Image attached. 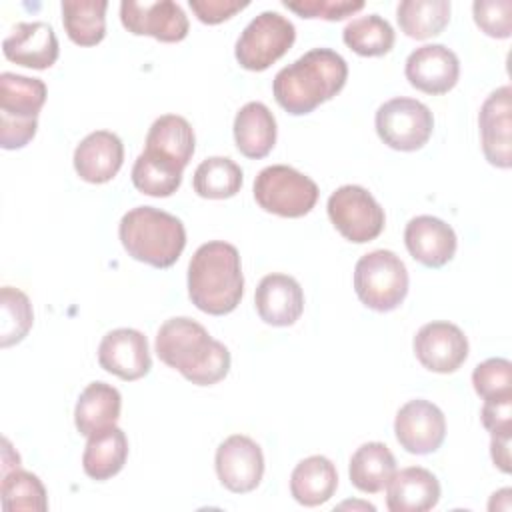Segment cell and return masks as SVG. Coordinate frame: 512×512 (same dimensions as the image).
<instances>
[{"label": "cell", "instance_id": "cell-1", "mask_svg": "<svg viewBox=\"0 0 512 512\" xmlns=\"http://www.w3.org/2000/svg\"><path fill=\"white\" fill-rule=\"evenodd\" d=\"M158 358L196 386H212L230 372L228 348L186 316L166 320L156 334Z\"/></svg>", "mask_w": 512, "mask_h": 512}, {"label": "cell", "instance_id": "cell-2", "mask_svg": "<svg viewBox=\"0 0 512 512\" xmlns=\"http://www.w3.org/2000/svg\"><path fill=\"white\" fill-rule=\"evenodd\" d=\"M346 78L348 64L338 52L312 48L278 70L272 92L280 108L292 116H304L334 98L344 88Z\"/></svg>", "mask_w": 512, "mask_h": 512}, {"label": "cell", "instance_id": "cell-3", "mask_svg": "<svg viewBox=\"0 0 512 512\" xmlns=\"http://www.w3.org/2000/svg\"><path fill=\"white\" fill-rule=\"evenodd\" d=\"M244 294V276L236 246L212 240L194 252L188 264V296L192 304L212 316L236 310Z\"/></svg>", "mask_w": 512, "mask_h": 512}, {"label": "cell", "instance_id": "cell-4", "mask_svg": "<svg viewBox=\"0 0 512 512\" xmlns=\"http://www.w3.org/2000/svg\"><path fill=\"white\" fill-rule=\"evenodd\" d=\"M118 236L130 258L152 268H170L186 246L182 220L154 206L128 210L120 220Z\"/></svg>", "mask_w": 512, "mask_h": 512}, {"label": "cell", "instance_id": "cell-5", "mask_svg": "<svg viewBox=\"0 0 512 512\" xmlns=\"http://www.w3.org/2000/svg\"><path fill=\"white\" fill-rule=\"evenodd\" d=\"M46 96L48 90L40 78L0 74V146L4 150L24 148L36 136Z\"/></svg>", "mask_w": 512, "mask_h": 512}, {"label": "cell", "instance_id": "cell-6", "mask_svg": "<svg viewBox=\"0 0 512 512\" xmlns=\"http://www.w3.org/2000/svg\"><path fill=\"white\" fill-rule=\"evenodd\" d=\"M358 300L376 312L396 310L408 294V270L392 250H372L354 266Z\"/></svg>", "mask_w": 512, "mask_h": 512}, {"label": "cell", "instance_id": "cell-7", "mask_svg": "<svg viewBox=\"0 0 512 512\" xmlns=\"http://www.w3.org/2000/svg\"><path fill=\"white\" fill-rule=\"evenodd\" d=\"M316 182L286 164H272L258 172L254 180V200L264 212L282 218H302L318 202Z\"/></svg>", "mask_w": 512, "mask_h": 512}, {"label": "cell", "instance_id": "cell-8", "mask_svg": "<svg viewBox=\"0 0 512 512\" xmlns=\"http://www.w3.org/2000/svg\"><path fill=\"white\" fill-rule=\"evenodd\" d=\"M296 28L280 12L266 10L252 18L236 40L234 56L244 70L262 72L278 62L294 44Z\"/></svg>", "mask_w": 512, "mask_h": 512}, {"label": "cell", "instance_id": "cell-9", "mask_svg": "<svg viewBox=\"0 0 512 512\" xmlns=\"http://www.w3.org/2000/svg\"><path fill=\"white\" fill-rule=\"evenodd\" d=\"M374 126L380 140L392 150L414 152L430 140L434 116L424 102L396 96L376 110Z\"/></svg>", "mask_w": 512, "mask_h": 512}, {"label": "cell", "instance_id": "cell-10", "mask_svg": "<svg viewBox=\"0 0 512 512\" xmlns=\"http://www.w3.org/2000/svg\"><path fill=\"white\" fill-rule=\"evenodd\" d=\"M328 218L342 238L364 244L378 238L384 230V208L362 186L346 184L336 188L326 204Z\"/></svg>", "mask_w": 512, "mask_h": 512}, {"label": "cell", "instance_id": "cell-11", "mask_svg": "<svg viewBox=\"0 0 512 512\" xmlns=\"http://www.w3.org/2000/svg\"><path fill=\"white\" fill-rule=\"evenodd\" d=\"M394 434L398 444L410 454H432L446 438L444 412L430 400H408L396 412Z\"/></svg>", "mask_w": 512, "mask_h": 512}, {"label": "cell", "instance_id": "cell-12", "mask_svg": "<svg viewBox=\"0 0 512 512\" xmlns=\"http://www.w3.org/2000/svg\"><path fill=\"white\" fill-rule=\"evenodd\" d=\"M122 26L134 36H152L160 42H180L188 36V16L180 4L172 0L158 2H134L124 0L120 4Z\"/></svg>", "mask_w": 512, "mask_h": 512}, {"label": "cell", "instance_id": "cell-13", "mask_svg": "<svg viewBox=\"0 0 512 512\" xmlns=\"http://www.w3.org/2000/svg\"><path fill=\"white\" fill-rule=\"evenodd\" d=\"M214 466L226 490L246 494L252 492L264 476V454L252 438L232 434L218 446Z\"/></svg>", "mask_w": 512, "mask_h": 512}, {"label": "cell", "instance_id": "cell-14", "mask_svg": "<svg viewBox=\"0 0 512 512\" xmlns=\"http://www.w3.org/2000/svg\"><path fill=\"white\" fill-rule=\"evenodd\" d=\"M412 346L418 362L436 374L456 372L468 358V338L456 324L446 320L424 324L416 332Z\"/></svg>", "mask_w": 512, "mask_h": 512}, {"label": "cell", "instance_id": "cell-15", "mask_svg": "<svg viewBox=\"0 0 512 512\" xmlns=\"http://www.w3.org/2000/svg\"><path fill=\"white\" fill-rule=\"evenodd\" d=\"M512 88L500 86L484 100L478 126L482 152L486 160L496 168L512 166Z\"/></svg>", "mask_w": 512, "mask_h": 512}, {"label": "cell", "instance_id": "cell-16", "mask_svg": "<svg viewBox=\"0 0 512 512\" xmlns=\"http://www.w3.org/2000/svg\"><path fill=\"white\" fill-rule=\"evenodd\" d=\"M98 364L126 382L144 378L152 368L146 336L134 328L110 330L100 340Z\"/></svg>", "mask_w": 512, "mask_h": 512}, {"label": "cell", "instance_id": "cell-17", "mask_svg": "<svg viewBox=\"0 0 512 512\" xmlns=\"http://www.w3.org/2000/svg\"><path fill=\"white\" fill-rule=\"evenodd\" d=\"M410 86L424 94L440 96L450 92L460 76L458 56L444 44H424L410 52L404 66Z\"/></svg>", "mask_w": 512, "mask_h": 512}, {"label": "cell", "instance_id": "cell-18", "mask_svg": "<svg viewBox=\"0 0 512 512\" xmlns=\"http://www.w3.org/2000/svg\"><path fill=\"white\" fill-rule=\"evenodd\" d=\"M404 244L410 256L422 266L442 268L454 258L458 238L450 224L436 216L422 214L406 224Z\"/></svg>", "mask_w": 512, "mask_h": 512}, {"label": "cell", "instance_id": "cell-19", "mask_svg": "<svg viewBox=\"0 0 512 512\" xmlns=\"http://www.w3.org/2000/svg\"><path fill=\"white\" fill-rule=\"evenodd\" d=\"M4 56L24 68L46 70L56 64L60 46L48 22H20L2 42Z\"/></svg>", "mask_w": 512, "mask_h": 512}, {"label": "cell", "instance_id": "cell-20", "mask_svg": "<svg viewBox=\"0 0 512 512\" xmlns=\"http://www.w3.org/2000/svg\"><path fill=\"white\" fill-rule=\"evenodd\" d=\"M256 312L270 326H292L304 312V292L288 274H266L254 292Z\"/></svg>", "mask_w": 512, "mask_h": 512}, {"label": "cell", "instance_id": "cell-21", "mask_svg": "<svg viewBox=\"0 0 512 512\" xmlns=\"http://www.w3.org/2000/svg\"><path fill=\"white\" fill-rule=\"evenodd\" d=\"M124 144L110 130L90 132L74 150V170L90 184L110 182L122 168Z\"/></svg>", "mask_w": 512, "mask_h": 512}, {"label": "cell", "instance_id": "cell-22", "mask_svg": "<svg viewBox=\"0 0 512 512\" xmlns=\"http://www.w3.org/2000/svg\"><path fill=\"white\" fill-rule=\"evenodd\" d=\"M144 144V152L148 156L184 172L192 160L196 138L190 122L184 116L164 114L152 122Z\"/></svg>", "mask_w": 512, "mask_h": 512}, {"label": "cell", "instance_id": "cell-23", "mask_svg": "<svg viewBox=\"0 0 512 512\" xmlns=\"http://www.w3.org/2000/svg\"><path fill=\"white\" fill-rule=\"evenodd\" d=\"M440 500L438 478L422 468L408 466L394 472L386 484V506L390 512H426Z\"/></svg>", "mask_w": 512, "mask_h": 512}, {"label": "cell", "instance_id": "cell-24", "mask_svg": "<svg viewBox=\"0 0 512 512\" xmlns=\"http://www.w3.org/2000/svg\"><path fill=\"white\" fill-rule=\"evenodd\" d=\"M234 142L240 154L260 160L276 144V118L262 102L244 104L234 118Z\"/></svg>", "mask_w": 512, "mask_h": 512}, {"label": "cell", "instance_id": "cell-25", "mask_svg": "<svg viewBox=\"0 0 512 512\" xmlns=\"http://www.w3.org/2000/svg\"><path fill=\"white\" fill-rule=\"evenodd\" d=\"M122 396L106 382H90L78 396L74 408V424L82 436L116 426L120 418Z\"/></svg>", "mask_w": 512, "mask_h": 512}, {"label": "cell", "instance_id": "cell-26", "mask_svg": "<svg viewBox=\"0 0 512 512\" xmlns=\"http://www.w3.org/2000/svg\"><path fill=\"white\" fill-rule=\"evenodd\" d=\"M338 488V472L332 460L314 454L296 464L290 476L292 498L308 508L328 502Z\"/></svg>", "mask_w": 512, "mask_h": 512}, {"label": "cell", "instance_id": "cell-27", "mask_svg": "<svg viewBox=\"0 0 512 512\" xmlns=\"http://www.w3.org/2000/svg\"><path fill=\"white\" fill-rule=\"evenodd\" d=\"M128 458V438L122 428L110 426L106 430L94 432L88 436L82 468L88 478L104 482L116 476Z\"/></svg>", "mask_w": 512, "mask_h": 512}, {"label": "cell", "instance_id": "cell-28", "mask_svg": "<svg viewBox=\"0 0 512 512\" xmlns=\"http://www.w3.org/2000/svg\"><path fill=\"white\" fill-rule=\"evenodd\" d=\"M396 472V458L382 442H366L350 458V482L364 494H378Z\"/></svg>", "mask_w": 512, "mask_h": 512}, {"label": "cell", "instance_id": "cell-29", "mask_svg": "<svg viewBox=\"0 0 512 512\" xmlns=\"http://www.w3.org/2000/svg\"><path fill=\"white\" fill-rule=\"evenodd\" d=\"M62 24L78 46H96L106 36V0H64Z\"/></svg>", "mask_w": 512, "mask_h": 512}, {"label": "cell", "instance_id": "cell-30", "mask_svg": "<svg viewBox=\"0 0 512 512\" xmlns=\"http://www.w3.org/2000/svg\"><path fill=\"white\" fill-rule=\"evenodd\" d=\"M400 30L414 40L438 36L450 22L448 0H402L396 8Z\"/></svg>", "mask_w": 512, "mask_h": 512}, {"label": "cell", "instance_id": "cell-31", "mask_svg": "<svg viewBox=\"0 0 512 512\" xmlns=\"http://www.w3.org/2000/svg\"><path fill=\"white\" fill-rule=\"evenodd\" d=\"M242 168L224 156H210L198 164L192 176L194 192L208 200L232 198L242 188Z\"/></svg>", "mask_w": 512, "mask_h": 512}, {"label": "cell", "instance_id": "cell-32", "mask_svg": "<svg viewBox=\"0 0 512 512\" xmlns=\"http://www.w3.org/2000/svg\"><path fill=\"white\" fill-rule=\"evenodd\" d=\"M342 40L358 56L374 58L388 54L396 36L388 20L378 14H368L348 22L342 30Z\"/></svg>", "mask_w": 512, "mask_h": 512}, {"label": "cell", "instance_id": "cell-33", "mask_svg": "<svg viewBox=\"0 0 512 512\" xmlns=\"http://www.w3.org/2000/svg\"><path fill=\"white\" fill-rule=\"evenodd\" d=\"M0 502L4 512H44L48 496L42 480L28 470H12L2 476Z\"/></svg>", "mask_w": 512, "mask_h": 512}, {"label": "cell", "instance_id": "cell-34", "mask_svg": "<svg viewBox=\"0 0 512 512\" xmlns=\"http://www.w3.org/2000/svg\"><path fill=\"white\" fill-rule=\"evenodd\" d=\"M34 322L30 298L12 286L0 290V346L8 348L26 338Z\"/></svg>", "mask_w": 512, "mask_h": 512}, {"label": "cell", "instance_id": "cell-35", "mask_svg": "<svg viewBox=\"0 0 512 512\" xmlns=\"http://www.w3.org/2000/svg\"><path fill=\"white\" fill-rule=\"evenodd\" d=\"M132 184L138 192L154 198L172 196L182 184V170L142 152L132 166Z\"/></svg>", "mask_w": 512, "mask_h": 512}, {"label": "cell", "instance_id": "cell-36", "mask_svg": "<svg viewBox=\"0 0 512 512\" xmlns=\"http://www.w3.org/2000/svg\"><path fill=\"white\" fill-rule=\"evenodd\" d=\"M476 394L486 400L512 398V364L506 358H488L472 372Z\"/></svg>", "mask_w": 512, "mask_h": 512}, {"label": "cell", "instance_id": "cell-37", "mask_svg": "<svg viewBox=\"0 0 512 512\" xmlns=\"http://www.w3.org/2000/svg\"><path fill=\"white\" fill-rule=\"evenodd\" d=\"M476 26L490 38H510L512 2L510 0H476L472 4Z\"/></svg>", "mask_w": 512, "mask_h": 512}, {"label": "cell", "instance_id": "cell-38", "mask_svg": "<svg viewBox=\"0 0 512 512\" xmlns=\"http://www.w3.org/2000/svg\"><path fill=\"white\" fill-rule=\"evenodd\" d=\"M288 10L300 18H322V20H344L364 8L362 0H284Z\"/></svg>", "mask_w": 512, "mask_h": 512}, {"label": "cell", "instance_id": "cell-39", "mask_svg": "<svg viewBox=\"0 0 512 512\" xmlns=\"http://www.w3.org/2000/svg\"><path fill=\"white\" fill-rule=\"evenodd\" d=\"M188 6L202 24H220L244 10L248 2L238 0H188Z\"/></svg>", "mask_w": 512, "mask_h": 512}, {"label": "cell", "instance_id": "cell-40", "mask_svg": "<svg viewBox=\"0 0 512 512\" xmlns=\"http://www.w3.org/2000/svg\"><path fill=\"white\" fill-rule=\"evenodd\" d=\"M482 426L494 434H512V398L486 400L480 412Z\"/></svg>", "mask_w": 512, "mask_h": 512}, {"label": "cell", "instance_id": "cell-41", "mask_svg": "<svg viewBox=\"0 0 512 512\" xmlns=\"http://www.w3.org/2000/svg\"><path fill=\"white\" fill-rule=\"evenodd\" d=\"M510 440H512V434H494L490 438L492 462L504 474H510V470H512V466H510L512 464V460H510Z\"/></svg>", "mask_w": 512, "mask_h": 512}]
</instances>
